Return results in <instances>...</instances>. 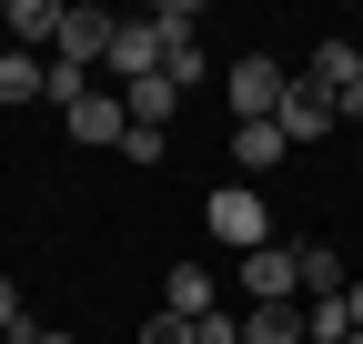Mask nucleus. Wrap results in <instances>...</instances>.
<instances>
[{"label":"nucleus","mask_w":363,"mask_h":344,"mask_svg":"<svg viewBox=\"0 0 363 344\" xmlns=\"http://www.w3.org/2000/svg\"><path fill=\"white\" fill-rule=\"evenodd\" d=\"M192 344H242V314H202V324H192Z\"/></svg>","instance_id":"nucleus-19"},{"label":"nucleus","mask_w":363,"mask_h":344,"mask_svg":"<svg viewBox=\"0 0 363 344\" xmlns=\"http://www.w3.org/2000/svg\"><path fill=\"white\" fill-rule=\"evenodd\" d=\"M283 92H293V71L283 61H233V71H222V102H233V122H272V112H283Z\"/></svg>","instance_id":"nucleus-1"},{"label":"nucleus","mask_w":363,"mask_h":344,"mask_svg":"<svg viewBox=\"0 0 363 344\" xmlns=\"http://www.w3.org/2000/svg\"><path fill=\"white\" fill-rule=\"evenodd\" d=\"M61 132H71V142H91V152H121V132H131V102L91 81V92H81V102L61 112Z\"/></svg>","instance_id":"nucleus-5"},{"label":"nucleus","mask_w":363,"mask_h":344,"mask_svg":"<svg viewBox=\"0 0 363 344\" xmlns=\"http://www.w3.org/2000/svg\"><path fill=\"white\" fill-rule=\"evenodd\" d=\"M303 81H313V92H323V102H333L343 122H363V51H353V41H313Z\"/></svg>","instance_id":"nucleus-2"},{"label":"nucleus","mask_w":363,"mask_h":344,"mask_svg":"<svg viewBox=\"0 0 363 344\" xmlns=\"http://www.w3.org/2000/svg\"><path fill=\"white\" fill-rule=\"evenodd\" d=\"M333 294H353V264L333 243H303V304H333Z\"/></svg>","instance_id":"nucleus-10"},{"label":"nucleus","mask_w":363,"mask_h":344,"mask_svg":"<svg viewBox=\"0 0 363 344\" xmlns=\"http://www.w3.org/2000/svg\"><path fill=\"white\" fill-rule=\"evenodd\" d=\"M162 152H172V142H162V132H142V122H131V132H121V162H131V172H152Z\"/></svg>","instance_id":"nucleus-17"},{"label":"nucleus","mask_w":363,"mask_h":344,"mask_svg":"<svg viewBox=\"0 0 363 344\" xmlns=\"http://www.w3.org/2000/svg\"><path fill=\"white\" fill-rule=\"evenodd\" d=\"M343 304H353V334H363V274H353V294H343Z\"/></svg>","instance_id":"nucleus-21"},{"label":"nucleus","mask_w":363,"mask_h":344,"mask_svg":"<svg viewBox=\"0 0 363 344\" xmlns=\"http://www.w3.org/2000/svg\"><path fill=\"white\" fill-rule=\"evenodd\" d=\"M30 344H81V334H61V324H40V334H30Z\"/></svg>","instance_id":"nucleus-22"},{"label":"nucleus","mask_w":363,"mask_h":344,"mask_svg":"<svg viewBox=\"0 0 363 344\" xmlns=\"http://www.w3.org/2000/svg\"><path fill=\"white\" fill-rule=\"evenodd\" d=\"M272 122H283V142H323L343 112H333V102H323V92H313V81L293 71V92H283V112H272Z\"/></svg>","instance_id":"nucleus-8"},{"label":"nucleus","mask_w":363,"mask_h":344,"mask_svg":"<svg viewBox=\"0 0 363 344\" xmlns=\"http://www.w3.org/2000/svg\"><path fill=\"white\" fill-rule=\"evenodd\" d=\"M0 334H11V344H30V334H40V324H30V304H21V284H11V274H0Z\"/></svg>","instance_id":"nucleus-16"},{"label":"nucleus","mask_w":363,"mask_h":344,"mask_svg":"<svg viewBox=\"0 0 363 344\" xmlns=\"http://www.w3.org/2000/svg\"><path fill=\"white\" fill-rule=\"evenodd\" d=\"M121 102H131V122H142V132H162V122L182 112V81H172V71H152L142 92H121Z\"/></svg>","instance_id":"nucleus-14"},{"label":"nucleus","mask_w":363,"mask_h":344,"mask_svg":"<svg viewBox=\"0 0 363 344\" xmlns=\"http://www.w3.org/2000/svg\"><path fill=\"white\" fill-rule=\"evenodd\" d=\"M162 71H172V81H182V92H202V71H212V61H202V41H182V51H172V61H162Z\"/></svg>","instance_id":"nucleus-18"},{"label":"nucleus","mask_w":363,"mask_h":344,"mask_svg":"<svg viewBox=\"0 0 363 344\" xmlns=\"http://www.w3.org/2000/svg\"><path fill=\"white\" fill-rule=\"evenodd\" d=\"M353 344H363V334H353Z\"/></svg>","instance_id":"nucleus-23"},{"label":"nucleus","mask_w":363,"mask_h":344,"mask_svg":"<svg viewBox=\"0 0 363 344\" xmlns=\"http://www.w3.org/2000/svg\"><path fill=\"white\" fill-rule=\"evenodd\" d=\"M111 31H121L111 11H61V51H51V61H71V71H101V61H111Z\"/></svg>","instance_id":"nucleus-7"},{"label":"nucleus","mask_w":363,"mask_h":344,"mask_svg":"<svg viewBox=\"0 0 363 344\" xmlns=\"http://www.w3.org/2000/svg\"><path fill=\"white\" fill-rule=\"evenodd\" d=\"M142 344H192V324H182V314H152V324H142Z\"/></svg>","instance_id":"nucleus-20"},{"label":"nucleus","mask_w":363,"mask_h":344,"mask_svg":"<svg viewBox=\"0 0 363 344\" xmlns=\"http://www.w3.org/2000/svg\"><path fill=\"white\" fill-rule=\"evenodd\" d=\"M162 314H182V324H202V314H222V294H212V274H202V264H162Z\"/></svg>","instance_id":"nucleus-9"},{"label":"nucleus","mask_w":363,"mask_h":344,"mask_svg":"<svg viewBox=\"0 0 363 344\" xmlns=\"http://www.w3.org/2000/svg\"><path fill=\"white\" fill-rule=\"evenodd\" d=\"M202 223H212L222 243H233V253H262V243H283V233H272V203H262V193H242V183H233V193H212V203H202Z\"/></svg>","instance_id":"nucleus-3"},{"label":"nucleus","mask_w":363,"mask_h":344,"mask_svg":"<svg viewBox=\"0 0 363 344\" xmlns=\"http://www.w3.org/2000/svg\"><path fill=\"white\" fill-rule=\"evenodd\" d=\"M0 102H51V61L40 51H0Z\"/></svg>","instance_id":"nucleus-11"},{"label":"nucleus","mask_w":363,"mask_h":344,"mask_svg":"<svg viewBox=\"0 0 363 344\" xmlns=\"http://www.w3.org/2000/svg\"><path fill=\"white\" fill-rule=\"evenodd\" d=\"M242 294H252V304H303V253H293V243L242 253Z\"/></svg>","instance_id":"nucleus-6"},{"label":"nucleus","mask_w":363,"mask_h":344,"mask_svg":"<svg viewBox=\"0 0 363 344\" xmlns=\"http://www.w3.org/2000/svg\"><path fill=\"white\" fill-rule=\"evenodd\" d=\"M283 152H293V142H283V122H233V162H242V172H272Z\"/></svg>","instance_id":"nucleus-12"},{"label":"nucleus","mask_w":363,"mask_h":344,"mask_svg":"<svg viewBox=\"0 0 363 344\" xmlns=\"http://www.w3.org/2000/svg\"><path fill=\"white\" fill-rule=\"evenodd\" d=\"M162 61H172V41H162V31H152V11H142V21H121V31H111V61H101V71L121 81V92H142Z\"/></svg>","instance_id":"nucleus-4"},{"label":"nucleus","mask_w":363,"mask_h":344,"mask_svg":"<svg viewBox=\"0 0 363 344\" xmlns=\"http://www.w3.org/2000/svg\"><path fill=\"white\" fill-rule=\"evenodd\" d=\"M152 31L172 41V51H182V41H202V0H162V11H152Z\"/></svg>","instance_id":"nucleus-15"},{"label":"nucleus","mask_w":363,"mask_h":344,"mask_svg":"<svg viewBox=\"0 0 363 344\" xmlns=\"http://www.w3.org/2000/svg\"><path fill=\"white\" fill-rule=\"evenodd\" d=\"M0 31H21V51H61V11H51V0H11Z\"/></svg>","instance_id":"nucleus-13"}]
</instances>
